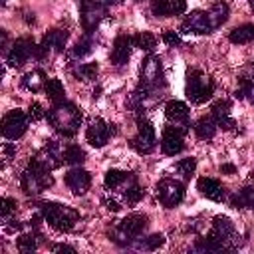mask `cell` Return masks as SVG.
Segmentation results:
<instances>
[{
    "label": "cell",
    "mask_w": 254,
    "mask_h": 254,
    "mask_svg": "<svg viewBox=\"0 0 254 254\" xmlns=\"http://www.w3.org/2000/svg\"><path fill=\"white\" fill-rule=\"evenodd\" d=\"M145 103H155L159 101L165 91H167V79L163 71V64L159 56L149 54L141 62V75H139V85L135 89Z\"/></svg>",
    "instance_id": "6da1fadb"
},
{
    "label": "cell",
    "mask_w": 254,
    "mask_h": 254,
    "mask_svg": "<svg viewBox=\"0 0 254 254\" xmlns=\"http://www.w3.org/2000/svg\"><path fill=\"white\" fill-rule=\"evenodd\" d=\"M50 125L62 135V137H73L79 131L83 113L81 109L71 101H60L54 103L52 109L46 113Z\"/></svg>",
    "instance_id": "7a4b0ae2"
},
{
    "label": "cell",
    "mask_w": 254,
    "mask_h": 254,
    "mask_svg": "<svg viewBox=\"0 0 254 254\" xmlns=\"http://www.w3.org/2000/svg\"><path fill=\"white\" fill-rule=\"evenodd\" d=\"M44 220L58 232H69L73 230V226L79 222V212L67 204L62 202H52V200H44L38 204Z\"/></svg>",
    "instance_id": "3957f363"
},
{
    "label": "cell",
    "mask_w": 254,
    "mask_h": 254,
    "mask_svg": "<svg viewBox=\"0 0 254 254\" xmlns=\"http://www.w3.org/2000/svg\"><path fill=\"white\" fill-rule=\"evenodd\" d=\"M145 228H147V216L139 214V212H133V214H127L123 220H119L109 236L119 246H129L145 232Z\"/></svg>",
    "instance_id": "277c9868"
},
{
    "label": "cell",
    "mask_w": 254,
    "mask_h": 254,
    "mask_svg": "<svg viewBox=\"0 0 254 254\" xmlns=\"http://www.w3.org/2000/svg\"><path fill=\"white\" fill-rule=\"evenodd\" d=\"M52 171L40 167L38 163L30 161L28 167L24 169V173L20 175V187L28 196H36L44 190H48L54 185V177L50 175Z\"/></svg>",
    "instance_id": "5b68a950"
},
{
    "label": "cell",
    "mask_w": 254,
    "mask_h": 254,
    "mask_svg": "<svg viewBox=\"0 0 254 254\" xmlns=\"http://www.w3.org/2000/svg\"><path fill=\"white\" fill-rule=\"evenodd\" d=\"M185 93L192 103H204L214 93V81L200 69H189Z\"/></svg>",
    "instance_id": "8992f818"
},
{
    "label": "cell",
    "mask_w": 254,
    "mask_h": 254,
    "mask_svg": "<svg viewBox=\"0 0 254 254\" xmlns=\"http://www.w3.org/2000/svg\"><path fill=\"white\" fill-rule=\"evenodd\" d=\"M129 145H131V149L137 151L139 155H149V153L155 151V147H157L155 127H153V123H151L145 115L137 117V133L131 137V143H129Z\"/></svg>",
    "instance_id": "52a82bcc"
},
{
    "label": "cell",
    "mask_w": 254,
    "mask_h": 254,
    "mask_svg": "<svg viewBox=\"0 0 254 254\" xmlns=\"http://www.w3.org/2000/svg\"><path fill=\"white\" fill-rule=\"evenodd\" d=\"M208 236L214 238V242L220 246V250H234L238 246V234L228 216H214Z\"/></svg>",
    "instance_id": "ba28073f"
},
{
    "label": "cell",
    "mask_w": 254,
    "mask_h": 254,
    "mask_svg": "<svg viewBox=\"0 0 254 254\" xmlns=\"http://www.w3.org/2000/svg\"><path fill=\"white\" fill-rule=\"evenodd\" d=\"M79 6V18H81V28L85 34H93L99 22L107 16V4L99 0H75Z\"/></svg>",
    "instance_id": "9c48e42d"
},
{
    "label": "cell",
    "mask_w": 254,
    "mask_h": 254,
    "mask_svg": "<svg viewBox=\"0 0 254 254\" xmlns=\"http://www.w3.org/2000/svg\"><path fill=\"white\" fill-rule=\"evenodd\" d=\"M36 52H38V46H36L34 38H32V36H22V38L14 40L12 48H10L8 54H6L8 65H12V67H22L32 56L36 58Z\"/></svg>",
    "instance_id": "30bf717a"
},
{
    "label": "cell",
    "mask_w": 254,
    "mask_h": 254,
    "mask_svg": "<svg viewBox=\"0 0 254 254\" xmlns=\"http://www.w3.org/2000/svg\"><path fill=\"white\" fill-rule=\"evenodd\" d=\"M189 133L187 125H167L161 135V151L169 157L179 155L185 149V135Z\"/></svg>",
    "instance_id": "8fae6325"
},
{
    "label": "cell",
    "mask_w": 254,
    "mask_h": 254,
    "mask_svg": "<svg viewBox=\"0 0 254 254\" xmlns=\"http://www.w3.org/2000/svg\"><path fill=\"white\" fill-rule=\"evenodd\" d=\"M157 198L165 208H173L185 198V185L177 179H163L157 183Z\"/></svg>",
    "instance_id": "7c38bea8"
},
{
    "label": "cell",
    "mask_w": 254,
    "mask_h": 254,
    "mask_svg": "<svg viewBox=\"0 0 254 254\" xmlns=\"http://www.w3.org/2000/svg\"><path fill=\"white\" fill-rule=\"evenodd\" d=\"M30 117L22 109H12L2 117V135L6 139H20L28 129Z\"/></svg>",
    "instance_id": "4fadbf2b"
},
{
    "label": "cell",
    "mask_w": 254,
    "mask_h": 254,
    "mask_svg": "<svg viewBox=\"0 0 254 254\" xmlns=\"http://www.w3.org/2000/svg\"><path fill=\"white\" fill-rule=\"evenodd\" d=\"M30 161L38 163L40 167H44L48 171H54L64 163V149L58 141H48Z\"/></svg>",
    "instance_id": "5bb4252c"
},
{
    "label": "cell",
    "mask_w": 254,
    "mask_h": 254,
    "mask_svg": "<svg viewBox=\"0 0 254 254\" xmlns=\"http://www.w3.org/2000/svg\"><path fill=\"white\" fill-rule=\"evenodd\" d=\"M115 133H117L115 125L113 123H105L99 117L91 119L89 125H87V129H85V137H87V143L91 147H103L109 141V137L115 135Z\"/></svg>",
    "instance_id": "9a60e30c"
},
{
    "label": "cell",
    "mask_w": 254,
    "mask_h": 254,
    "mask_svg": "<svg viewBox=\"0 0 254 254\" xmlns=\"http://www.w3.org/2000/svg\"><path fill=\"white\" fill-rule=\"evenodd\" d=\"M181 32L183 34H210L214 32L212 24H210V18H208V12L204 10H192L181 24Z\"/></svg>",
    "instance_id": "2e32d148"
},
{
    "label": "cell",
    "mask_w": 254,
    "mask_h": 254,
    "mask_svg": "<svg viewBox=\"0 0 254 254\" xmlns=\"http://www.w3.org/2000/svg\"><path fill=\"white\" fill-rule=\"evenodd\" d=\"M135 48L133 44V36H127V34H121L115 38L113 42V48H111V54H109V60L111 64L115 65H125L131 58V50Z\"/></svg>",
    "instance_id": "e0dca14e"
},
{
    "label": "cell",
    "mask_w": 254,
    "mask_h": 254,
    "mask_svg": "<svg viewBox=\"0 0 254 254\" xmlns=\"http://www.w3.org/2000/svg\"><path fill=\"white\" fill-rule=\"evenodd\" d=\"M64 181H65L67 189L73 194H83L91 187V175L85 169H81V167H73L71 171H67L65 177H64Z\"/></svg>",
    "instance_id": "ac0fdd59"
},
{
    "label": "cell",
    "mask_w": 254,
    "mask_h": 254,
    "mask_svg": "<svg viewBox=\"0 0 254 254\" xmlns=\"http://www.w3.org/2000/svg\"><path fill=\"white\" fill-rule=\"evenodd\" d=\"M234 97L238 99H246L254 105V62L248 64L240 75H238V87H236V93Z\"/></svg>",
    "instance_id": "d6986e66"
},
{
    "label": "cell",
    "mask_w": 254,
    "mask_h": 254,
    "mask_svg": "<svg viewBox=\"0 0 254 254\" xmlns=\"http://www.w3.org/2000/svg\"><path fill=\"white\" fill-rule=\"evenodd\" d=\"M196 189L200 190L202 196H206V198H210V200H214V202H222V200L226 198V189H224V185H222L220 181L212 179V177H200V179L196 181Z\"/></svg>",
    "instance_id": "ffe728a7"
},
{
    "label": "cell",
    "mask_w": 254,
    "mask_h": 254,
    "mask_svg": "<svg viewBox=\"0 0 254 254\" xmlns=\"http://www.w3.org/2000/svg\"><path fill=\"white\" fill-rule=\"evenodd\" d=\"M165 115H167L169 123H173V125H187V127H190V125H189V121H190V111H189V105H187L185 101H179V99L167 101V105H165Z\"/></svg>",
    "instance_id": "44dd1931"
},
{
    "label": "cell",
    "mask_w": 254,
    "mask_h": 254,
    "mask_svg": "<svg viewBox=\"0 0 254 254\" xmlns=\"http://www.w3.org/2000/svg\"><path fill=\"white\" fill-rule=\"evenodd\" d=\"M210 115L216 121V125L222 127V129H226V131H232L236 127V121L230 117V101L228 99L214 101L212 107H210Z\"/></svg>",
    "instance_id": "7402d4cb"
},
{
    "label": "cell",
    "mask_w": 254,
    "mask_h": 254,
    "mask_svg": "<svg viewBox=\"0 0 254 254\" xmlns=\"http://www.w3.org/2000/svg\"><path fill=\"white\" fill-rule=\"evenodd\" d=\"M187 10V0H151V12L161 18L179 16Z\"/></svg>",
    "instance_id": "603a6c76"
},
{
    "label": "cell",
    "mask_w": 254,
    "mask_h": 254,
    "mask_svg": "<svg viewBox=\"0 0 254 254\" xmlns=\"http://www.w3.org/2000/svg\"><path fill=\"white\" fill-rule=\"evenodd\" d=\"M67 38H69V32L67 30H60V28H54L50 32L44 34L42 38V46L48 48L50 52H64L65 44H67Z\"/></svg>",
    "instance_id": "cb8c5ba5"
},
{
    "label": "cell",
    "mask_w": 254,
    "mask_h": 254,
    "mask_svg": "<svg viewBox=\"0 0 254 254\" xmlns=\"http://www.w3.org/2000/svg\"><path fill=\"white\" fill-rule=\"evenodd\" d=\"M133 179H135V177H133L131 173H127V171L109 169V171L105 173L103 183H105V189H109V190H117V189H125Z\"/></svg>",
    "instance_id": "d4e9b609"
},
{
    "label": "cell",
    "mask_w": 254,
    "mask_h": 254,
    "mask_svg": "<svg viewBox=\"0 0 254 254\" xmlns=\"http://www.w3.org/2000/svg\"><path fill=\"white\" fill-rule=\"evenodd\" d=\"M46 81H48V77H46V73L42 69H32V71H28L22 77V85L28 91H32V93H38L40 89H44L46 87Z\"/></svg>",
    "instance_id": "484cf974"
},
{
    "label": "cell",
    "mask_w": 254,
    "mask_h": 254,
    "mask_svg": "<svg viewBox=\"0 0 254 254\" xmlns=\"http://www.w3.org/2000/svg\"><path fill=\"white\" fill-rule=\"evenodd\" d=\"M194 135L198 137V139H202V141H208V139H212L214 135H216V129H218V125H216V121L212 119V115L210 117H200L196 123H194Z\"/></svg>",
    "instance_id": "4316f807"
},
{
    "label": "cell",
    "mask_w": 254,
    "mask_h": 254,
    "mask_svg": "<svg viewBox=\"0 0 254 254\" xmlns=\"http://www.w3.org/2000/svg\"><path fill=\"white\" fill-rule=\"evenodd\" d=\"M206 12H208V18H210V24H212L214 30L220 28L228 20V4L222 2V0H216Z\"/></svg>",
    "instance_id": "83f0119b"
},
{
    "label": "cell",
    "mask_w": 254,
    "mask_h": 254,
    "mask_svg": "<svg viewBox=\"0 0 254 254\" xmlns=\"http://www.w3.org/2000/svg\"><path fill=\"white\" fill-rule=\"evenodd\" d=\"M228 40L232 44H250L254 42V24H240L230 30Z\"/></svg>",
    "instance_id": "f1b7e54d"
},
{
    "label": "cell",
    "mask_w": 254,
    "mask_h": 254,
    "mask_svg": "<svg viewBox=\"0 0 254 254\" xmlns=\"http://www.w3.org/2000/svg\"><path fill=\"white\" fill-rule=\"evenodd\" d=\"M93 48H95V42H93L91 34H85L81 40L75 42V46H73L71 52H69V58H71V60H81V58L89 56V54L93 52Z\"/></svg>",
    "instance_id": "f546056e"
},
{
    "label": "cell",
    "mask_w": 254,
    "mask_h": 254,
    "mask_svg": "<svg viewBox=\"0 0 254 254\" xmlns=\"http://www.w3.org/2000/svg\"><path fill=\"white\" fill-rule=\"evenodd\" d=\"M48 99L52 103H60V101H65V89H64V83L58 79V77H52L46 81V87H44Z\"/></svg>",
    "instance_id": "4dcf8cb0"
},
{
    "label": "cell",
    "mask_w": 254,
    "mask_h": 254,
    "mask_svg": "<svg viewBox=\"0 0 254 254\" xmlns=\"http://www.w3.org/2000/svg\"><path fill=\"white\" fill-rule=\"evenodd\" d=\"M83 161H85V151L79 145L69 143L64 147V163H67L71 167H79Z\"/></svg>",
    "instance_id": "1f68e13d"
},
{
    "label": "cell",
    "mask_w": 254,
    "mask_h": 254,
    "mask_svg": "<svg viewBox=\"0 0 254 254\" xmlns=\"http://www.w3.org/2000/svg\"><path fill=\"white\" fill-rule=\"evenodd\" d=\"M252 198H254V189H250V187H244V189L236 190V192L230 196V206H232V208H238V210H242V208L250 206Z\"/></svg>",
    "instance_id": "d6a6232c"
},
{
    "label": "cell",
    "mask_w": 254,
    "mask_h": 254,
    "mask_svg": "<svg viewBox=\"0 0 254 254\" xmlns=\"http://www.w3.org/2000/svg\"><path fill=\"white\" fill-rule=\"evenodd\" d=\"M143 196H145V189L137 183V179H133V181L123 189V200H125L127 204H137Z\"/></svg>",
    "instance_id": "836d02e7"
},
{
    "label": "cell",
    "mask_w": 254,
    "mask_h": 254,
    "mask_svg": "<svg viewBox=\"0 0 254 254\" xmlns=\"http://www.w3.org/2000/svg\"><path fill=\"white\" fill-rule=\"evenodd\" d=\"M97 71H99V67H97L95 62L77 64V65L73 67V75H75L77 79H81V81H93L95 75H97Z\"/></svg>",
    "instance_id": "e575fe53"
},
{
    "label": "cell",
    "mask_w": 254,
    "mask_h": 254,
    "mask_svg": "<svg viewBox=\"0 0 254 254\" xmlns=\"http://www.w3.org/2000/svg\"><path fill=\"white\" fill-rule=\"evenodd\" d=\"M133 44H135V48L145 50V52L151 54L155 50V46H157V38L151 32H139V34L133 36Z\"/></svg>",
    "instance_id": "d590c367"
},
{
    "label": "cell",
    "mask_w": 254,
    "mask_h": 254,
    "mask_svg": "<svg viewBox=\"0 0 254 254\" xmlns=\"http://www.w3.org/2000/svg\"><path fill=\"white\" fill-rule=\"evenodd\" d=\"M38 236H40V234H34V232L18 236V240H16V248H18L22 254H32V252L38 248Z\"/></svg>",
    "instance_id": "8d00e7d4"
},
{
    "label": "cell",
    "mask_w": 254,
    "mask_h": 254,
    "mask_svg": "<svg viewBox=\"0 0 254 254\" xmlns=\"http://www.w3.org/2000/svg\"><path fill=\"white\" fill-rule=\"evenodd\" d=\"M196 169V159L194 157H187V159H181L177 165H175V171L183 177V179H190L192 173Z\"/></svg>",
    "instance_id": "74e56055"
},
{
    "label": "cell",
    "mask_w": 254,
    "mask_h": 254,
    "mask_svg": "<svg viewBox=\"0 0 254 254\" xmlns=\"http://www.w3.org/2000/svg\"><path fill=\"white\" fill-rule=\"evenodd\" d=\"M163 244H165V236H163V234H151V236L139 240L135 246L141 248V250H157V248L163 246Z\"/></svg>",
    "instance_id": "f35d334b"
},
{
    "label": "cell",
    "mask_w": 254,
    "mask_h": 254,
    "mask_svg": "<svg viewBox=\"0 0 254 254\" xmlns=\"http://www.w3.org/2000/svg\"><path fill=\"white\" fill-rule=\"evenodd\" d=\"M14 210H16V200L10 198V196H4V198L0 200V214H2V218L6 220Z\"/></svg>",
    "instance_id": "ab89813d"
},
{
    "label": "cell",
    "mask_w": 254,
    "mask_h": 254,
    "mask_svg": "<svg viewBox=\"0 0 254 254\" xmlns=\"http://www.w3.org/2000/svg\"><path fill=\"white\" fill-rule=\"evenodd\" d=\"M28 117H30L32 121H40V119H44V117H46V113H44V107H42L38 101L30 103V107H28Z\"/></svg>",
    "instance_id": "60d3db41"
},
{
    "label": "cell",
    "mask_w": 254,
    "mask_h": 254,
    "mask_svg": "<svg viewBox=\"0 0 254 254\" xmlns=\"http://www.w3.org/2000/svg\"><path fill=\"white\" fill-rule=\"evenodd\" d=\"M163 42H165L167 46H179L183 40H181V36H179L175 30H167V32L163 34Z\"/></svg>",
    "instance_id": "b9f144b4"
},
{
    "label": "cell",
    "mask_w": 254,
    "mask_h": 254,
    "mask_svg": "<svg viewBox=\"0 0 254 254\" xmlns=\"http://www.w3.org/2000/svg\"><path fill=\"white\" fill-rule=\"evenodd\" d=\"M52 250H54V252H69V254L75 252V248H73V246H67V244H54Z\"/></svg>",
    "instance_id": "7bdbcfd3"
},
{
    "label": "cell",
    "mask_w": 254,
    "mask_h": 254,
    "mask_svg": "<svg viewBox=\"0 0 254 254\" xmlns=\"http://www.w3.org/2000/svg\"><path fill=\"white\" fill-rule=\"evenodd\" d=\"M220 173H228V175H232V173H236V167L230 165V163H224V165H220Z\"/></svg>",
    "instance_id": "ee69618b"
},
{
    "label": "cell",
    "mask_w": 254,
    "mask_h": 254,
    "mask_svg": "<svg viewBox=\"0 0 254 254\" xmlns=\"http://www.w3.org/2000/svg\"><path fill=\"white\" fill-rule=\"evenodd\" d=\"M4 153H6V159H10V157L16 153V147H14V145H10V143H8V145H4Z\"/></svg>",
    "instance_id": "f6af8a7d"
},
{
    "label": "cell",
    "mask_w": 254,
    "mask_h": 254,
    "mask_svg": "<svg viewBox=\"0 0 254 254\" xmlns=\"http://www.w3.org/2000/svg\"><path fill=\"white\" fill-rule=\"evenodd\" d=\"M105 204H107V208H109V210H113V212H117V210L121 208V206H119L115 200H105Z\"/></svg>",
    "instance_id": "bcb514c9"
},
{
    "label": "cell",
    "mask_w": 254,
    "mask_h": 254,
    "mask_svg": "<svg viewBox=\"0 0 254 254\" xmlns=\"http://www.w3.org/2000/svg\"><path fill=\"white\" fill-rule=\"evenodd\" d=\"M103 4H107V6H115V4H121V0H103Z\"/></svg>",
    "instance_id": "7dc6e473"
},
{
    "label": "cell",
    "mask_w": 254,
    "mask_h": 254,
    "mask_svg": "<svg viewBox=\"0 0 254 254\" xmlns=\"http://www.w3.org/2000/svg\"><path fill=\"white\" fill-rule=\"evenodd\" d=\"M250 208H252V212H254V198H252V202H250Z\"/></svg>",
    "instance_id": "c3c4849f"
},
{
    "label": "cell",
    "mask_w": 254,
    "mask_h": 254,
    "mask_svg": "<svg viewBox=\"0 0 254 254\" xmlns=\"http://www.w3.org/2000/svg\"><path fill=\"white\" fill-rule=\"evenodd\" d=\"M248 2H250V8L254 10V0H248Z\"/></svg>",
    "instance_id": "681fc988"
},
{
    "label": "cell",
    "mask_w": 254,
    "mask_h": 254,
    "mask_svg": "<svg viewBox=\"0 0 254 254\" xmlns=\"http://www.w3.org/2000/svg\"><path fill=\"white\" fill-rule=\"evenodd\" d=\"M2 4H6V0H2Z\"/></svg>",
    "instance_id": "f907efd6"
},
{
    "label": "cell",
    "mask_w": 254,
    "mask_h": 254,
    "mask_svg": "<svg viewBox=\"0 0 254 254\" xmlns=\"http://www.w3.org/2000/svg\"><path fill=\"white\" fill-rule=\"evenodd\" d=\"M137 2H141V0H137Z\"/></svg>",
    "instance_id": "816d5d0a"
}]
</instances>
